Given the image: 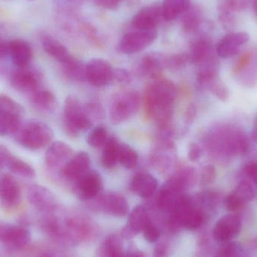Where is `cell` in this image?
Wrapping results in <instances>:
<instances>
[{"label":"cell","mask_w":257,"mask_h":257,"mask_svg":"<svg viewBox=\"0 0 257 257\" xmlns=\"http://www.w3.org/2000/svg\"><path fill=\"white\" fill-rule=\"evenodd\" d=\"M197 178V173L194 168L191 166H181L174 172L166 182L182 193H186V191L196 184Z\"/></svg>","instance_id":"cell-24"},{"label":"cell","mask_w":257,"mask_h":257,"mask_svg":"<svg viewBox=\"0 0 257 257\" xmlns=\"http://www.w3.org/2000/svg\"><path fill=\"white\" fill-rule=\"evenodd\" d=\"M117 1H119V2H120H120H121V1H122V0H117Z\"/></svg>","instance_id":"cell-61"},{"label":"cell","mask_w":257,"mask_h":257,"mask_svg":"<svg viewBox=\"0 0 257 257\" xmlns=\"http://www.w3.org/2000/svg\"><path fill=\"white\" fill-rule=\"evenodd\" d=\"M256 195V190L251 183L247 180H243L238 183L235 190L225 198V208L230 213H238L247 203L253 201Z\"/></svg>","instance_id":"cell-12"},{"label":"cell","mask_w":257,"mask_h":257,"mask_svg":"<svg viewBox=\"0 0 257 257\" xmlns=\"http://www.w3.org/2000/svg\"><path fill=\"white\" fill-rule=\"evenodd\" d=\"M73 151L72 148L63 142L51 144L45 154V163L50 169H61L72 158Z\"/></svg>","instance_id":"cell-21"},{"label":"cell","mask_w":257,"mask_h":257,"mask_svg":"<svg viewBox=\"0 0 257 257\" xmlns=\"http://www.w3.org/2000/svg\"><path fill=\"white\" fill-rule=\"evenodd\" d=\"M196 110L193 105H190L187 108V112H186L185 117L187 122H192L193 119L196 117Z\"/></svg>","instance_id":"cell-55"},{"label":"cell","mask_w":257,"mask_h":257,"mask_svg":"<svg viewBox=\"0 0 257 257\" xmlns=\"http://www.w3.org/2000/svg\"><path fill=\"white\" fill-rule=\"evenodd\" d=\"M202 151L200 147L196 143H190L188 147V156L189 160L192 162H196L202 157Z\"/></svg>","instance_id":"cell-49"},{"label":"cell","mask_w":257,"mask_h":257,"mask_svg":"<svg viewBox=\"0 0 257 257\" xmlns=\"http://www.w3.org/2000/svg\"><path fill=\"white\" fill-rule=\"evenodd\" d=\"M176 95L175 84L165 78L153 80L145 89L144 105L146 115L154 119L159 130L166 134L172 133L173 105Z\"/></svg>","instance_id":"cell-1"},{"label":"cell","mask_w":257,"mask_h":257,"mask_svg":"<svg viewBox=\"0 0 257 257\" xmlns=\"http://www.w3.org/2000/svg\"><path fill=\"white\" fill-rule=\"evenodd\" d=\"M232 12L244 10L250 6V0H228Z\"/></svg>","instance_id":"cell-51"},{"label":"cell","mask_w":257,"mask_h":257,"mask_svg":"<svg viewBox=\"0 0 257 257\" xmlns=\"http://www.w3.org/2000/svg\"><path fill=\"white\" fill-rule=\"evenodd\" d=\"M161 228L152 220L146 225L142 231L144 238L150 243H155L159 241L161 236Z\"/></svg>","instance_id":"cell-41"},{"label":"cell","mask_w":257,"mask_h":257,"mask_svg":"<svg viewBox=\"0 0 257 257\" xmlns=\"http://www.w3.org/2000/svg\"><path fill=\"white\" fill-rule=\"evenodd\" d=\"M0 111L23 117L24 109L19 103L6 94H0Z\"/></svg>","instance_id":"cell-37"},{"label":"cell","mask_w":257,"mask_h":257,"mask_svg":"<svg viewBox=\"0 0 257 257\" xmlns=\"http://www.w3.org/2000/svg\"><path fill=\"white\" fill-rule=\"evenodd\" d=\"M151 220V214L145 206L137 205L135 207L130 213L127 224L122 229V238L130 239L141 233Z\"/></svg>","instance_id":"cell-19"},{"label":"cell","mask_w":257,"mask_h":257,"mask_svg":"<svg viewBox=\"0 0 257 257\" xmlns=\"http://www.w3.org/2000/svg\"><path fill=\"white\" fill-rule=\"evenodd\" d=\"M202 21V13L199 8L191 6L184 12L181 18V24L184 31L192 33L196 31L200 26Z\"/></svg>","instance_id":"cell-35"},{"label":"cell","mask_w":257,"mask_h":257,"mask_svg":"<svg viewBox=\"0 0 257 257\" xmlns=\"http://www.w3.org/2000/svg\"><path fill=\"white\" fill-rule=\"evenodd\" d=\"M241 248L238 243L231 241L220 244L212 257H241Z\"/></svg>","instance_id":"cell-40"},{"label":"cell","mask_w":257,"mask_h":257,"mask_svg":"<svg viewBox=\"0 0 257 257\" xmlns=\"http://www.w3.org/2000/svg\"><path fill=\"white\" fill-rule=\"evenodd\" d=\"M63 117V127L71 137H76L93 126V121L86 114L84 105L74 95H69L65 100Z\"/></svg>","instance_id":"cell-5"},{"label":"cell","mask_w":257,"mask_h":257,"mask_svg":"<svg viewBox=\"0 0 257 257\" xmlns=\"http://www.w3.org/2000/svg\"><path fill=\"white\" fill-rule=\"evenodd\" d=\"M252 137L253 141L257 144V116L253 122V128H252Z\"/></svg>","instance_id":"cell-58"},{"label":"cell","mask_w":257,"mask_h":257,"mask_svg":"<svg viewBox=\"0 0 257 257\" xmlns=\"http://www.w3.org/2000/svg\"><path fill=\"white\" fill-rule=\"evenodd\" d=\"M86 114L92 121L102 120L104 117V109L99 102H91L84 105Z\"/></svg>","instance_id":"cell-44"},{"label":"cell","mask_w":257,"mask_h":257,"mask_svg":"<svg viewBox=\"0 0 257 257\" xmlns=\"http://www.w3.org/2000/svg\"><path fill=\"white\" fill-rule=\"evenodd\" d=\"M157 37V33L155 30H136L123 36L119 48L123 54H136L150 46Z\"/></svg>","instance_id":"cell-11"},{"label":"cell","mask_w":257,"mask_h":257,"mask_svg":"<svg viewBox=\"0 0 257 257\" xmlns=\"http://www.w3.org/2000/svg\"><path fill=\"white\" fill-rule=\"evenodd\" d=\"M211 239L212 236H210L208 232H205L199 236L198 240V250L196 257H212L214 255V247H213Z\"/></svg>","instance_id":"cell-39"},{"label":"cell","mask_w":257,"mask_h":257,"mask_svg":"<svg viewBox=\"0 0 257 257\" xmlns=\"http://www.w3.org/2000/svg\"><path fill=\"white\" fill-rule=\"evenodd\" d=\"M95 3L97 6L103 8V9L114 10L118 6L120 2L117 0H95Z\"/></svg>","instance_id":"cell-52"},{"label":"cell","mask_w":257,"mask_h":257,"mask_svg":"<svg viewBox=\"0 0 257 257\" xmlns=\"http://www.w3.org/2000/svg\"><path fill=\"white\" fill-rule=\"evenodd\" d=\"M211 53V45L206 39H199L195 41L190 47L188 60L194 64H202L205 63Z\"/></svg>","instance_id":"cell-31"},{"label":"cell","mask_w":257,"mask_h":257,"mask_svg":"<svg viewBox=\"0 0 257 257\" xmlns=\"http://www.w3.org/2000/svg\"><path fill=\"white\" fill-rule=\"evenodd\" d=\"M208 142V148L214 154L244 155L250 151V143L245 135L236 128H220L211 133Z\"/></svg>","instance_id":"cell-3"},{"label":"cell","mask_w":257,"mask_h":257,"mask_svg":"<svg viewBox=\"0 0 257 257\" xmlns=\"http://www.w3.org/2000/svg\"><path fill=\"white\" fill-rule=\"evenodd\" d=\"M42 47L48 55L60 62L61 64L67 62L72 57L66 46L51 36H44Z\"/></svg>","instance_id":"cell-29"},{"label":"cell","mask_w":257,"mask_h":257,"mask_svg":"<svg viewBox=\"0 0 257 257\" xmlns=\"http://www.w3.org/2000/svg\"><path fill=\"white\" fill-rule=\"evenodd\" d=\"M169 243L167 241L162 240L157 243L154 247V257H167L169 253Z\"/></svg>","instance_id":"cell-50"},{"label":"cell","mask_w":257,"mask_h":257,"mask_svg":"<svg viewBox=\"0 0 257 257\" xmlns=\"http://www.w3.org/2000/svg\"><path fill=\"white\" fill-rule=\"evenodd\" d=\"M63 72L69 79L75 81H83L86 78V66L72 56L67 62L63 63Z\"/></svg>","instance_id":"cell-33"},{"label":"cell","mask_w":257,"mask_h":257,"mask_svg":"<svg viewBox=\"0 0 257 257\" xmlns=\"http://www.w3.org/2000/svg\"><path fill=\"white\" fill-rule=\"evenodd\" d=\"M243 174L257 187V160L246 163L243 168Z\"/></svg>","instance_id":"cell-47"},{"label":"cell","mask_w":257,"mask_h":257,"mask_svg":"<svg viewBox=\"0 0 257 257\" xmlns=\"http://www.w3.org/2000/svg\"><path fill=\"white\" fill-rule=\"evenodd\" d=\"M253 7H254V11L257 15V0H254L253 2Z\"/></svg>","instance_id":"cell-60"},{"label":"cell","mask_w":257,"mask_h":257,"mask_svg":"<svg viewBox=\"0 0 257 257\" xmlns=\"http://www.w3.org/2000/svg\"><path fill=\"white\" fill-rule=\"evenodd\" d=\"M119 163L126 169H135L139 163V155L130 145L120 144Z\"/></svg>","instance_id":"cell-36"},{"label":"cell","mask_w":257,"mask_h":257,"mask_svg":"<svg viewBox=\"0 0 257 257\" xmlns=\"http://www.w3.org/2000/svg\"><path fill=\"white\" fill-rule=\"evenodd\" d=\"M41 81L38 71L29 69L28 66L19 68L11 75L10 83L14 89L21 93H34Z\"/></svg>","instance_id":"cell-17"},{"label":"cell","mask_w":257,"mask_h":257,"mask_svg":"<svg viewBox=\"0 0 257 257\" xmlns=\"http://www.w3.org/2000/svg\"><path fill=\"white\" fill-rule=\"evenodd\" d=\"M21 202V189L17 180L9 174L0 175V205L14 209Z\"/></svg>","instance_id":"cell-16"},{"label":"cell","mask_w":257,"mask_h":257,"mask_svg":"<svg viewBox=\"0 0 257 257\" xmlns=\"http://www.w3.org/2000/svg\"><path fill=\"white\" fill-rule=\"evenodd\" d=\"M112 81L120 85H127L131 81V76L126 69L118 68L113 71Z\"/></svg>","instance_id":"cell-45"},{"label":"cell","mask_w":257,"mask_h":257,"mask_svg":"<svg viewBox=\"0 0 257 257\" xmlns=\"http://www.w3.org/2000/svg\"><path fill=\"white\" fill-rule=\"evenodd\" d=\"M31 240V233L24 225L0 222L1 244L15 250H24L30 246Z\"/></svg>","instance_id":"cell-9"},{"label":"cell","mask_w":257,"mask_h":257,"mask_svg":"<svg viewBox=\"0 0 257 257\" xmlns=\"http://www.w3.org/2000/svg\"><path fill=\"white\" fill-rule=\"evenodd\" d=\"M93 208L99 212L115 217H123L127 215L130 205L124 196L114 192H108L96 197Z\"/></svg>","instance_id":"cell-10"},{"label":"cell","mask_w":257,"mask_h":257,"mask_svg":"<svg viewBox=\"0 0 257 257\" xmlns=\"http://www.w3.org/2000/svg\"><path fill=\"white\" fill-rule=\"evenodd\" d=\"M141 96L136 90H125L116 95L110 108V120L120 124L131 118L139 111Z\"/></svg>","instance_id":"cell-6"},{"label":"cell","mask_w":257,"mask_h":257,"mask_svg":"<svg viewBox=\"0 0 257 257\" xmlns=\"http://www.w3.org/2000/svg\"><path fill=\"white\" fill-rule=\"evenodd\" d=\"M158 187L157 178L146 172H139L133 177L130 184V190L139 197L149 199L154 196Z\"/></svg>","instance_id":"cell-23"},{"label":"cell","mask_w":257,"mask_h":257,"mask_svg":"<svg viewBox=\"0 0 257 257\" xmlns=\"http://www.w3.org/2000/svg\"><path fill=\"white\" fill-rule=\"evenodd\" d=\"M6 166L12 173L22 178H33L36 176L33 166L12 154L9 157Z\"/></svg>","instance_id":"cell-34"},{"label":"cell","mask_w":257,"mask_h":257,"mask_svg":"<svg viewBox=\"0 0 257 257\" xmlns=\"http://www.w3.org/2000/svg\"><path fill=\"white\" fill-rule=\"evenodd\" d=\"M90 168V156L87 153L81 151L72 156V158L60 169V175L67 181L75 183L88 172Z\"/></svg>","instance_id":"cell-18"},{"label":"cell","mask_w":257,"mask_h":257,"mask_svg":"<svg viewBox=\"0 0 257 257\" xmlns=\"http://www.w3.org/2000/svg\"><path fill=\"white\" fill-rule=\"evenodd\" d=\"M217 178V171L214 166L208 165L205 166L201 173V182L203 184H209L214 182Z\"/></svg>","instance_id":"cell-46"},{"label":"cell","mask_w":257,"mask_h":257,"mask_svg":"<svg viewBox=\"0 0 257 257\" xmlns=\"http://www.w3.org/2000/svg\"><path fill=\"white\" fill-rule=\"evenodd\" d=\"M176 152L175 143L169 136H162L156 142L151 152V164L159 172H170L176 164Z\"/></svg>","instance_id":"cell-7"},{"label":"cell","mask_w":257,"mask_h":257,"mask_svg":"<svg viewBox=\"0 0 257 257\" xmlns=\"http://www.w3.org/2000/svg\"><path fill=\"white\" fill-rule=\"evenodd\" d=\"M112 66L104 59L94 58L86 65V78L91 85L105 87L112 81Z\"/></svg>","instance_id":"cell-13"},{"label":"cell","mask_w":257,"mask_h":257,"mask_svg":"<svg viewBox=\"0 0 257 257\" xmlns=\"http://www.w3.org/2000/svg\"><path fill=\"white\" fill-rule=\"evenodd\" d=\"M39 257H67L65 256L60 252L55 251V250H45V251L42 252Z\"/></svg>","instance_id":"cell-57"},{"label":"cell","mask_w":257,"mask_h":257,"mask_svg":"<svg viewBox=\"0 0 257 257\" xmlns=\"http://www.w3.org/2000/svg\"><path fill=\"white\" fill-rule=\"evenodd\" d=\"M190 6V0H164L162 4L163 18L166 21H174Z\"/></svg>","instance_id":"cell-30"},{"label":"cell","mask_w":257,"mask_h":257,"mask_svg":"<svg viewBox=\"0 0 257 257\" xmlns=\"http://www.w3.org/2000/svg\"><path fill=\"white\" fill-rule=\"evenodd\" d=\"M30 1H31V0H30Z\"/></svg>","instance_id":"cell-62"},{"label":"cell","mask_w":257,"mask_h":257,"mask_svg":"<svg viewBox=\"0 0 257 257\" xmlns=\"http://www.w3.org/2000/svg\"><path fill=\"white\" fill-rule=\"evenodd\" d=\"M97 235V226L88 217L71 214L60 217V239L62 244H77L87 242Z\"/></svg>","instance_id":"cell-2"},{"label":"cell","mask_w":257,"mask_h":257,"mask_svg":"<svg viewBox=\"0 0 257 257\" xmlns=\"http://www.w3.org/2000/svg\"><path fill=\"white\" fill-rule=\"evenodd\" d=\"M126 250L122 236L112 234L107 236L101 244L99 257H125Z\"/></svg>","instance_id":"cell-27"},{"label":"cell","mask_w":257,"mask_h":257,"mask_svg":"<svg viewBox=\"0 0 257 257\" xmlns=\"http://www.w3.org/2000/svg\"><path fill=\"white\" fill-rule=\"evenodd\" d=\"M251 245L252 247L257 248V237L255 239H253V241H252Z\"/></svg>","instance_id":"cell-59"},{"label":"cell","mask_w":257,"mask_h":257,"mask_svg":"<svg viewBox=\"0 0 257 257\" xmlns=\"http://www.w3.org/2000/svg\"><path fill=\"white\" fill-rule=\"evenodd\" d=\"M120 145L115 138H109L103 146L102 154V164L105 169H112L119 162Z\"/></svg>","instance_id":"cell-32"},{"label":"cell","mask_w":257,"mask_h":257,"mask_svg":"<svg viewBox=\"0 0 257 257\" xmlns=\"http://www.w3.org/2000/svg\"><path fill=\"white\" fill-rule=\"evenodd\" d=\"M30 102L37 111L45 114L53 112L57 108V99L48 90H36L32 94Z\"/></svg>","instance_id":"cell-28"},{"label":"cell","mask_w":257,"mask_h":257,"mask_svg":"<svg viewBox=\"0 0 257 257\" xmlns=\"http://www.w3.org/2000/svg\"><path fill=\"white\" fill-rule=\"evenodd\" d=\"M163 18L162 6L152 4L145 6L134 15L132 25L136 30H154Z\"/></svg>","instance_id":"cell-20"},{"label":"cell","mask_w":257,"mask_h":257,"mask_svg":"<svg viewBox=\"0 0 257 257\" xmlns=\"http://www.w3.org/2000/svg\"><path fill=\"white\" fill-rule=\"evenodd\" d=\"M54 139V132L49 126L38 120H30L21 123L15 133V139L20 145L38 151L48 146Z\"/></svg>","instance_id":"cell-4"},{"label":"cell","mask_w":257,"mask_h":257,"mask_svg":"<svg viewBox=\"0 0 257 257\" xmlns=\"http://www.w3.org/2000/svg\"><path fill=\"white\" fill-rule=\"evenodd\" d=\"M242 223V217L238 213H230L223 216L213 228V240L220 244L233 241L241 232Z\"/></svg>","instance_id":"cell-8"},{"label":"cell","mask_w":257,"mask_h":257,"mask_svg":"<svg viewBox=\"0 0 257 257\" xmlns=\"http://www.w3.org/2000/svg\"><path fill=\"white\" fill-rule=\"evenodd\" d=\"M102 189V178L96 170H89L75 182V192L83 201L97 197Z\"/></svg>","instance_id":"cell-15"},{"label":"cell","mask_w":257,"mask_h":257,"mask_svg":"<svg viewBox=\"0 0 257 257\" xmlns=\"http://www.w3.org/2000/svg\"><path fill=\"white\" fill-rule=\"evenodd\" d=\"M125 257H146V255L139 249H130V250H126Z\"/></svg>","instance_id":"cell-56"},{"label":"cell","mask_w":257,"mask_h":257,"mask_svg":"<svg viewBox=\"0 0 257 257\" xmlns=\"http://www.w3.org/2000/svg\"><path fill=\"white\" fill-rule=\"evenodd\" d=\"M251 58L252 55L250 53H244V54L241 55L240 58L238 59L236 65H235V69H234V72L237 74L242 72V71L248 66L249 63H250Z\"/></svg>","instance_id":"cell-48"},{"label":"cell","mask_w":257,"mask_h":257,"mask_svg":"<svg viewBox=\"0 0 257 257\" xmlns=\"http://www.w3.org/2000/svg\"><path fill=\"white\" fill-rule=\"evenodd\" d=\"M187 61H189L187 54H174L170 57H165V66L177 70L184 67Z\"/></svg>","instance_id":"cell-43"},{"label":"cell","mask_w":257,"mask_h":257,"mask_svg":"<svg viewBox=\"0 0 257 257\" xmlns=\"http://www.w3.org/2000/svg\"><path fill=\"white\" fill-rule=\"evenodd\" d=\"M27 196L31 205L43 214L55 212L57 210V199L51 190L43 186H30L27 189Z\"/></svg>","instance_id":"cell-14"},{"label":"cell","mask_w":257,"mask_h":257,"mask_svg":"<svg viewBox=\"0 0 257 257\" xmlns=\"http://www.w3.org/2000/svg\"><path fill=\"white\" fill-rule=\"evenodd\" d=\"M11 152L6 147L0 145V171L7 165L8 160L10 157Z\"/></svg>","instance_id":"cell-53"},{"label":"cell","mask_w":257,"mask_h":257,"mask_svg":"<svg viewBox=\"0 0 257 257\" xmlns=\"http://www.w3.org/2000/svg\"><path fill=\"white\" fill-rule=\"evenodd\" d=\"M165 68V57L159 54H149L141 60L139 70L143 76L154 80L160 78Z\"/></svg>","instance_id":"cell-26"},{"label":"cell","mask_w":257,"mask_h":257,"mask_svg":"<svg viewBox=\"0 0 257 257\" xmlns=\"http://www.w3.org/2000/svg\"><path fill=\"white\" fill-rule=\"evenodd\" d=\"M9 42H6L0 38V59H3L9 54Z\"/></svg>","instance_id":"cell-54"},{"label":"cell","mask_w":257,"mask_h":257,"mask_svg":"<svg viewBox=\"0 0 257 257\" xmlns=\"http://www.w3.org/2000/svg\"><path fill=\"white\" fill-rule=\"evenodd\" d=\"M250 39L245 32L231 33L221 39L217 47V55L221 58H230L239 52L240 48Z\"/></svg>","instance_id":"cell-22"},{"label":"cell","mask_w":257,"mask_h":257,"mask_svg":"<svg viewBox=\"0 0 257 257\" xmlns=\"http://www.w3.org/2000/svg\"><path fill=\"white\" fill-rule=\"evenodd\" d=\"M107 128L102 126L93 128L87 136V142L90 146L95 148L103 147L108 140Z\"/></svg>","instance_id":"cell-38"},{"label":"cell","mask_w":257,"mask_h":257,"mask_svg":"<svg viewBox=\"0 0 257 257\" xmlns=\"http://www.w3.org/2000/svg\"><path fill=\"white\" fill-rule=\"evenodd\" d=\"M9 54L14 64L18 68L27 67L33 58L30 44L21 39H15L9 42Z\"/></svg>","instance_id":"cell-25"},{"label":"cell","mask_w":257,"mask_h":257,"mask_svg":"<svg viewBox=\"0 0 257 257\" xmlns=\"http://www.w3.org/2000/svg\"><path fill=\"white\" fill-rule=\"evenodd\" d=\"M214 96H217L220 100L225 101L229 98V89L226 84L219 78H216L208 88Z\"/></svg>","instance_id":"cell-42"}]
</instances>
